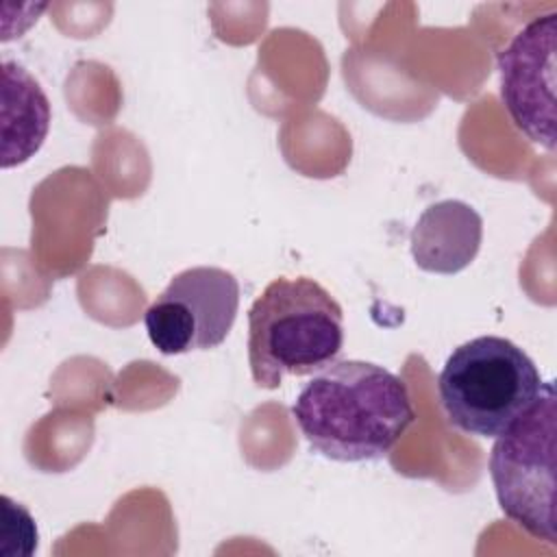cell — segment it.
I'll use <instances>...</instances> for the list:
<instances>
[{
	"instance_id": "7",
	"label": "cell",
	"mask_w": 557,
	"mask_h": 557,
	"mask_svg": "<svg viewBox=\"0 0 557 557\" xmlns=\"http://www.w3.org/2000/svg\"><path fill=\"white\" fill-rule=\"evenodd\" d=\"M483 218L463 200L429 205L409 235L416 265L431 274H457L479 255Z\"/></svg>"
},
{
	"instance_id": "6",
	"label": "cell",
	"mask_w": 557,
	"mask_h": 557,
	"mask_svg": "<svg viewBox=\"0 0 557 557\" xmlns=\"http://www.w3.org/2000/svg\"><path fill=\"white\" fill-rule=\"evenodd\" d=\"M557 13L537 15L498 52L500 100L513 126L540 148L555 150Z\"/></svg>"
},
{
	"instance_id": "3",
	"label": "cell",
	"mask_w": 557,
	"mask_h": 557,
	"mask_svg": "<svg viewBox=\"0 0 557 557\" xmlns=\"http://www.w3.org/2000/svg\"><path fill=\"white\" fill-rule=\"evenodd\" d=\"M542 374L511 339L479 335L457 346L440 376L446 420L474 437H498L540 396Z\"/></svg>"
},
{
	"instance_id": "8",
	"label": "cell",
	"mask_w": 557,
	"mask_h": 557,
	"mask_svg": "<svg viewBox=\"0 0 557 557\" xmlns=\"http://www.w3.org/2000/svg\"><path fill=\"white\" fill-rule=\"evenodd\" d=\"M2 168L28 161L50 126V102L39 83L13 61L2 63Z\"/></svg>"
},
{
	"instance_id": "2",
	"label": "cell",
	"mask_w": 557,
	"mask_h": 557,
	"mask_svg": "<svg viewBox=\"0 0 557 557\" xmlns=\"http://www.w3.org/2000/svg\"><path fill=\"white\" fill-rule=\"evenodd\" d=\"M344 346L339 302L309 276L274 278L248 309V366L257 387L315 374Z\"/></svg>"
},
{
	"instance_id": "4",
	"label": "cell",
	"mask_w": 557,
	"mask_h": 557,
	"mask_svg": "<svg viewBox=\"0 0 557 557\" xmlns=\"http://www.w3.org/2000/svg\"><path fill=\"white\" fill-rule=\"evenodd\" d=\"M555 437L557 394L555 383L544 381L535 403L494 437L487 461L505 518L548 546H557Z\"/></svg>"
},
{
	"instance_id": "1",
	"label": "cell",
	"mask_w": 557,
	"mask_h": 557,
	"mask_svg": "<svg viewBox=\"0 0 557 557\" xmlns=\"http://www.w3.org/2000/svg\"><path fill=\"white\" fill-rule=\"evenodd\" d=\"M292 416L318 455L355 463L385 457L416 409L398 374L372 361L335 359L300 387Z\"/></svg>"
},
{
	"instance_id": "5",
	"label": "cell",
	"mask_w": 557,
	"mask_h": 557,
	"mask_svg": "<svg viewBox=\"0 0 557 557\" xmlns=\"http://www.w3.org/2000/svg\"><path fill=\"white\" fill-rule=\"evenodd\" d=\"M239 309L237 278L215 265L178 272L144 313L150 344L161 355L218 348L231 333Z\"/></svg>"
}]
</instances>
